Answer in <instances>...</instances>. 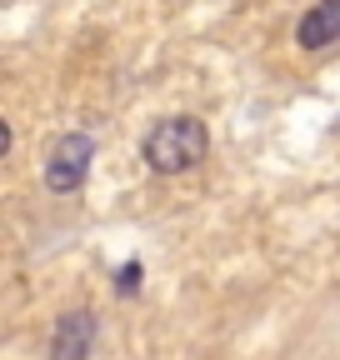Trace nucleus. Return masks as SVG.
<instances>
[{
    "mask_svg": "<svg viewBox=\"0 0 340 360\" xmlns=\"http://www.w3.org/2000/svg\"><path fill=\"white\" fill-rule=\"evenodd\" d=\"M115 290H120V295H136V290H140V260H131V265L115 276Z\"/></svg>",
    "mask_w": 340,
    "mask_h": 360,
    "instance_id": "obj_5",
    "label": "nucleus"
},
{
    "mask_svg": "<svg viewBox=\"0 0 340 360\" xmlns=\"http://www.w3.org/2000/svg\"><path fill=\"white\" fill-rule=\"evenodd\" d=\"M295 40H301L306 51H320V45L340 40V0H320V6H310L301 15V25H295Z\"/></svg>",
    "mask_w": 340,
    "mask_h": 360,
    "instance_id": "obj_4",
    "label": "nucleus"
},
{
    "mask_svg": "<svg viewBox=\"0 0 340 360\" xmlns=\"http://www.w3.org/2000/svg\"><path fill=\"white\" fill-rule=\"evenodd\" d=\"M205 150H210V130H205V120H195V115H170V120H160L145 141H140L145 165L160 170V175L190 170L195 160H205Z\"/></svg>",
    "mask_w": 340,
    "mask_h": 360,
    "instance_id": "obj_1",
    "label": "nucleus"
},
{
    "mask_svg": "<svg viewBox=\"0 0 340 360\" xmlns=\"http://www.w3.org/2000/svg\"><path fill=\"white\" fill-rule=\"evenodd\" d=\"M91 155H96V141H91L85 130L60 135V141L51 146V155H46V186H51L55 195L80 191L85 175H91Z\"/></svg>",
    "mask_w": 340,
    "mask_h": 360,
    "instance_id": "obj_2",
    "label": "nucleus"
},
{
    "mask_svg": "<svg viewBox=\"0 0 340 360\" xmlns=\"http://www.w3.org/2000/svg\"><path fill=\"white\" fill-rule=\"evenodd\" d=\"M91 345H96V315L65 310L51 335V360H91Z\"/></svg>",
    "mask_w": 340,
    "mask_h": 360,
    "instance_id": "obj_3",
    "label": "nucleus"
}]
</instances>
